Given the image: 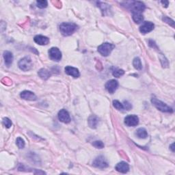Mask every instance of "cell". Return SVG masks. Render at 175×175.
I'll list each match as a JSON object with an SVG mask.
<instances>
[{
	"mask_svg": "<svg viewBox=\"0 0 175 175\" xmlns=\"http://www.w3.org/2000/svg\"><path fill=\"white\" fill-rule=\"evenodd\" d=\"M58 119L60 121L64 123H68L70 122V117L69 113L64 109H62L58 112Z\"/></svg>",
	"mask_w": 175,
	"mask_h": 175,
	"instance_id": "11",
	"label": "cell"
},
{
	"mask_svg": "<svg viewBox=\"0 0 175 175\" xmlns=\"http://www.w3.org/2000/svg\"><path fill=\"white\" fill-rule=\"evenodd\" d=\"M115 46L112 43H103L102 45L98 46V51L101 55L103 56H108L111 52L113 50Z\"/></svg>",
	"mask_w": 175,
	"mask_h": 175,
	"instance_id": "3",
	"label": "cell"
},
{
	"mask_svg": "<svg viewBox=\"0 0 175 175\" xmlns=\"http://www.w3.org/2000/svg\"><path fill=\"white\" fill-rule=\"evenodd\" d=\"M36 5L37 7L39 8H45L47 7L48 2L46 0H42V1H37L36 2Z\"/></svg>",
	"mask_w": 175,
	"mask_h": 175,
	"instance_id": "25",
	"label": "cell"
},
{
	"mask_svg": "<svg viewBox=\"0 0 175 175\" xmlns=\"http://www.w3.org/2000/svg\"><path fill=\"white\" fill-rule=\"evenodd\" d=\"M116 170L121 173H127L129 170V166L127 162L121 161L116 166Z\"/></svg>",
	"mask_w": 175,
	"mask_h": 175,
	"instance_id": "15",
	"label": "cell"
},
{
	"mask_svg": "<svg viewBox=\"0 0 175 175\" xmlns=\"http://www.w3.org/2000/svg\"><path fill=\"white\" fill-rule=\"evenodd\" d=\"M133 67H134V68H136V69L139 70H142V62H141L140 59H139L138 57H135V58L133 59Z\"/></svg>",
	"mask_w": 175,
	"mask_h": 175,
	"instance_id": "21",
	"label": "cell"
},
{
	"mask_svg": "<svg viewBox=\"0 0 175 175\" xmlns=\"http://www.w3.org/2000/svg\"><path fill=\"white\" fill-rule=\"evenodd\" d=\"M98 117L94 116V115H92V116L89 117L88 125L90 126V127H91L92 129L97 128V125H98Z\"/></svg>",
	"mask_w": 175,
	"mask_h": 175,
	"instance_id": "17",
	"label": "cell"
},
{
	"mask_svg": "<svg viewBox=\"0 0 175 175\" xmlns=\"http://www.w3.org/2000/svg\"><path fill=\"white\" fill-rule=\"evenodd\" d=\"M112 74L116 77H120L122 76L125 74V71L122 69H118V68H116L113 70Z\"/></svg>",
	"mask_w": 175,
	"mask_h": 175,
	"instance_id": "23",
	"label": "cell"
},
{
	"mask_svg": "<svg viewBox=\"0 0 175 175\" xmlns=\"http://www.w3.org/2000/svg\"><path fill=\"white\" fill-rule=\"evenodd\" d=\"M124 103H125V105H124V109H126L127 110H129V109L132 108V105H131V104L129 103L128 101H125Z\"/></svg>",
	"mask_w": 175,
	"mask_h": 175,
	"instance_id": "30",
	"label": "cell"
},
{
	"mask_svg": "<svg viewBox=\"0 0 175 175\" xmlns=\"http://www.w3.org/2000/svg\"><path fill=\"white\" fill-rule=\"evenodd\" d=\"M19 67L21 70L23 71H28L29 70L33 67V63L32 59L29 57H24L23 58L20 60L19 62Z\"/></svg>",
	"mask_w": 175,
	"mask_h": 175,
	"instance_id": "4",
	"label": "cell"
},
{
	"mask_svg": "<svg viewBox=\"0 0 175 175\" xmlns=\"http://www.w3.org/2000/svg\"><path fill=\"white\" fill-rule=\"evenodd\" d=\"M113 105L118 110H122V109H124V105H123V104H122L120 101L117 100H114L113 101Z\"/></svg>",
	"mask_w": 175,
	"mask_h": 175,
	"instance_id": "24",
	"label": "cell"
},
{
	"mask_svg": "<svg viewBox=\"0 0 175 175\" xmlns=\"http://www.w3.org/2000/svg\"><path fill=\"white\" fill-rule=\"evenodd\" d=\"M3 124L4 125V126L6 128H10L11 127V126H12V123L8 118H4L3 119Z\"/></svg>",
	"mask_w": 175,
	"mask_h": 175,
	"instance_id": "28",
	"label": "cell"
},
{
	"mask_svg": "<svg viewBox=\"0 0 175 175\" xmlns=\"http://www.w3.org/2000/svg\"><path fill=\"white\" fill-rule=\"evenodd\" d=\"M16 145H17L19 149H23L25 147V141L23 139H22L20 137H19V138L16 139Z\"/></svg>",
	"mask_w": 175,
	"mask_h": 175,
	"instance_id": "26",
	"label": "cell"
},
{
	"mask_svg": "<svg viewBox=\"0 0 175 175\" xmlns=\"http://www.w3.org/2000/svg\"><path fill=\"white\" fill-rule=\"evenodd\" d=\"M98 6H99L101 8V10H102L103 15H106V13L108 12V10H109V5L105 4V3H101V2H98Z\"/></svg>",
	"mask_w": 175,
	"mask_h": 175,
	"instance_id": "22",
	"label": "cell"
},
{
	"mask_svg": "<svg viewBox=\"0 0 175 175\" xmlns=\"http://www.w3.org/2000/svg\"><path fill=\"white\" fill-rule=\"evenodd\" d=\"M132 18L134 22L136 23H140L144 21L143 15L139 12H132Z\"/></svg>",
	"mask_w": 175,
	"mask_h": 175,
	"instance_id": "20",
	"label": "cell"
},
{
	"mask_svg": "<svg viewBox=\"0 0 175 175\" xmlns=\"http://www.w3.org/2000/svg\"><path fill=\"white\" fill-rule=\"evenodd\" d=\"M118 87V83L115 79H111L107 82L105 84V88L110 94H113L117 90Z\"/></svg>",
	"mask_w": 175,
	"mask_h": 175,
	"instance_id": "10",
	"label": "cell"
},
{
	"mask_svg": "<svg viewBox=\"0 0 175 175\" xmlns=\"http://www.w3.org/2000/svg\"><path fill=\"white\" fill-rule=\"evenodd\" d=\"M92 145L97 149H103L104 148V144L101 141H94L92 143Z\"/></svg>",
	"mask_w": 175,
	"mask_h": 175,
	"instance_id": "29",
	"label": "cell"
},
{
	"mask_svg": "<svg viewBox=\"0 0 175 175\" xmlns=\"http://www.w3.org/2000/svg\"><path fill=\"white\" fill-rule=\"evenodd\" d=\"M162 20L164 22H166V23L169 24L170 26H171L172 27H174V21L172 19H170L168 16H164V17L162 18Z\"/></svg>",
	"mask_w": 175,
	"mask_h": 175,
	"instance_id": "27",
	"label": "cell"
},
{
	"mask_svg": "<svg viewBox=\"0 0 175 175\" xmlns=\"http://www.w3.org/2000/svg\"><path fill=\"white\" fill-rule=\"evenodd\" d=\"M170 149H171V150H172V151H174V144H172L171 146H170Z\"/></svg>",
	"mask_w": 175,
	"mask_h": 175,
	"instance_id": "32",
	"label": "cell"
},
{
	"mask_svg": "<svg viewBox=\"0 0 175 175\" xmlns=\"http://www.w3.org/2000/svg\"><path fill=\"white\" fill-rule=\"evenodd\" d=\"M77 26L73 23H63L60 26V33L64 36H68L76 31Z\"/></svg>",
	"mask_w": 175,
	"mask_h": 175,
	"instance_id": "1",
	"label": "cell"
},
{
	"mask_svg": "<svg viewBox=\"0 0 175 175\" xmlns=\"http://www.w3.org/2000/svg\"><path fill=\"white\" fill-rule=\"evenodd\" d=\"M65 73L68 75H70L73 77L75 78H77L80 76V73H79V71L77 68L70 67V66H68V67H65L64 68Z\"/></svg>",
	"mask_w": 175,
	"mask_h": 175,
	"instance_id": "13",
	"label": "cell"
},
{
	"mask_svg": "<svg viewBox=\"0 0 175 175\" xmlns=\"http://www.w3.org/2000/svg\"><path fill=\"white\" fill-rule=\"evenodd\" d=\"M139 123V118L136 115H129L125 118V124L128 127H135Z\"/></svg>",
	"mask_w": 175,
	"mask_h": 175,
	"instance_id": "7",
	"label": "cell"
},
{
	"mask_svg": "<svg viewBox=\"0 0 175 175\" xmlns=\"http://www.w3.org/2000/svg\"><path fill=\"white\" fill-rule=\"evenodd\" d=\"M131 12L142 13L145 10V5L141 2H133L131 4Z\"/></svg>",
	"mask_w": 175,
	"mask_h": 175,
	"instance_id": "9",
	"label": "cell"
},
{
	"mask_svg": "<svg viewBox=\"0 0 175 175\" xmlns=\"http://www.w3.org/2000/svg\"><path fill=\"white\" fill-rule=\"evenodd\" d=\"M38 74L40 77L41 79H44V80H46V79H49L51 76L50 72H49L48 70L45 69V68H42V69H40L39 71H38Z\"/></svg>",
	"mask_w": 175,
	"mask_h": 175,
	"instance_id": "18",
	"label": "cell"
},
{
	"mask_svg": "<svg viewBox=\"0 0 175 175\" xmlns=\"http://www.w3.org/2000/svg\"><path fill=\"white\" fill-rule=\"evenodd\" d=\"M151 102L153 105L161 112H168V113H172L173 112V109L170 107H169L167 104L162 102L161 101L158 100L155 97H153L151 98Z\"/></svg>",
	"mask_w": 175,
	"mask_h": 175,
	"instance_id": "2",
	"label": "cell"
},
{
	"mask_svg": "<svg viewBox=\"0 0 175 175\" xmlns=\"http://www.w3.org/2000/svg\"><path fill=\"white\" fill-rule=\"evenodd\" d=\"M136 136L139 138L145 139L148 137V133L144 128H139L138 130H136Z\"/></svg>",
	"mask_w": 175,
	"mask_h": 175,
	"instance_id": "19",
	"label": "cell"
},
{
	"mask_svg": "<svg viewBox=\"0 0 175 175\" xmlns=\"http://www.w3.org/2000/svg\"><path fill=\"white\" fill-rule=\"evenodd\" d=\"M161 4H162L163 5V6H164V5H165V7H166V8L168 7V4H169L168 1H161Z\"/></svg>",
	"mask_w": 175,
	"mask_h": 175,
	"instance_id": "31",
	"label": "cell"
},
{
	"mask_svg": "<svg viewBox=\"0 0 175 175\" xmlns=\"http://www.w3.org/2000/svg\"><path fill=\"white\" fill-rule=\"evenodd\" d=\"M4 58L5 64L8 67H9L12 64L13 61V55L10 51H5L4 52Z\"/></svg>",
	"mask_w": 175,
	"mask_h": 175,
	"instance_id": "16",
	"label": "cell"
},
{
	"mask_svg": "<svg viewBox=\"0 0 175 175\" xmlns=\"http://www.w3.org/2000/svg\"><path fill=\"white\" fill-rule=\"evenodd\" d=\"M92 165L95 168H100V169H104L108 168L109 164L108 161L106 160V159L103 157V156L101 155L98 156L97 158L95 159L94 161H93Z\"/></svg>",
	"mask_w": 175,
	"mask_h": 175,
	"instance_id": "5",
	"label": "cell"
},
{
	"mask_svg": "<svg viewBox=\"0 0 175 175\" xmlns=\"http://www.w3.org/2000/svg\"><path fill=\"white\" fill-rule=\"evenodd\" d=\"M34 42L39 45H46L49 43V38L43 35H37L34 38Z\"/></svg>",
	"mask_w": 175,
	"mask_h": 175,
	"instance_id": "14",
	"label": "cell"
},
{
	"mask_svg": "<svg viewBox=\"0 0 175 175\" xmlns=\"http://www.w3.org/2000/svg\"><path fill=\"white\" fill-rule=\"evenodd\" d=\"M155 27V25L150 21H145L139 27V32L142 34H147V33L153 31Z\"/></svg>",
	"mask_w": 175,
	"mask_h": 175,
	"instance_id": "8",
	"label": "cell"
},
{
	"mask_svg": "<svg viewBox=\"0 0 175 175\" xmlns=\"http://www.w3.org/2000/svg\"><path fill=\"white\" fill-rule=\"evenodd\" d=\"M20 97L25 100L28 101H36L37 99V97L35 95L34 92L28 90H24L20 94Z\"/></svg>",
	"mask_w": 175,
	"mask_h": 175,
	"instance_id": "12",
	"label": "cell"
},
{
	"mask_svg": "<svg viewBox=\"0 0 175 175\" xmlns=\"http://www.w3.org/2000/svg\"><path fill=\"white\" fill-rule=\"evenodd\" d=\"M49 56L50 59L56 62H59L62 59V53L57 47H52L49 50Z\"/></svg>",
	"mask_w": 175,
	"mask_h": 175,
	"instance_id": "6",
	"label": "cell"
}]
</instances>
